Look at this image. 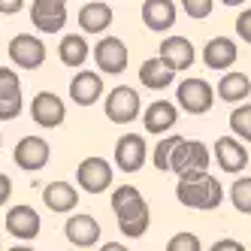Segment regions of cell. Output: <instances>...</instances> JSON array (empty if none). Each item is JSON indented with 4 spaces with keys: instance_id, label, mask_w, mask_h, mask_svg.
I'll use <instances>...</instances> for the list:
<instances>
[{
    "instance_id": "6da1fadb",
    "label": "cell",
    "mask_w": 251,
    "mask_h": 251,
    "mask_svg": "<svg viewBox=\"0 0 251 251\" xmlns=\"http://www.w3.org/2000/svg\"><path fill=\"white\" fill-rule=\"evenodd\" d=\"M112 212L118 218V230L130 239H139L149 230L151 221V209L142 200V194L136 185H121L112 191Z\"/></svg>"
},
{
    "instance_id": "7a4b0ae2",
    "label": "cell",
    "mask_w": 251,
    "mask_h": 251,
    "mask_svg": "<svg viewBox=\"0 0 251 251\" xmlns=\"http://www.w3.org/2000/svg\"><path fill=\"white\" fill-rule=\"evenodd\" d=\"M176 197L178 203L188 209H215L224 200V188L215 176L209 173H191L185 178H178L176 185Z\"/></svg>"
},
{
    "instance_id": "3957f363",
    "label": "cell",
    "mask_w": 251,
    "mask_h": 251,
    "mask_svg": "<svg viewBox=\"0 0 251 251\" xmlns=\"http://www.w3.org/2000/svg\"><path fill=\"white\" fill-rule=\"evenodd\" d=\"M209 149L203 146L200 139H182L173 151V160H170V173H176L178 178H185L191 173H206L209 167Z\"/></svg>"
},
{
    "instance_id": "277c9868",
    "label": "cell",
    "mask_w": 251,
    "mask_h": 251,
    "mask_svg": "<svg viewBox=\"0 0 251 251\" xmlns=\"http://www.w3.org/2000/svg\"><path fill=\"white\" fill-rule=\"evenodd\" d=\"M139 109H142L139 94L133 91V88H127V85L112 88L109 97H106V103H103V112H106V118H109L112 124H130V121H136Z\"/></svg>"
},
{
    "instance_id": "5b68a950",
    "label": "cell",
    "mask_w": 251,
    "mask_h": 251,
    "mask_svg": "<svg viewBox=\"0 0 251 251\" xmlns=\"http://www.w3.org/2000/svg\"><path fill=\"white\" fill-rule=\"evenodd\" d=\"M176 100L178 106H182L185 112L191 115H203L212 109V103H215V91H212V85L206 79H185L182 85L176 88Z\"/></svg>"
},
{
    "instance_id": "8992f818",
    "label": "cell",
    "mask_w": 251,
    "mask_h": 251,
    "mask_svg": "<svg viewBox=\"0 0 251 251\" xmlns=\"http://www.w3.org/2000/svg\"><path fill=\"white\" fill-rule=\"evenodd\" d=\"M76 182L88 194H103L112 185V167L106 164L103 157H85L76 170Z\"/></svg>"
},
{
    "instance_id": "52a82bcc",
    "label": "cell",
    "mask_w": 251,
    "mask_h": 251,
    "mask_svg": "<svg viewBox=\"0 0 251 251\" xmlns=\"http://www.w3.org/2000/svg\"><path fill=\"white\" fill-rule=\"evenodd\" d=\"M146 139L139 133H124L115 142V167L121 173H139L146 167Z\"/></svg>"
},
{
    "instance_id": "ba28073f",
    "label": "cell",
    "mask_w": 251,
    "mask_h": 251,
    "mask_svg": "<svg viewBox=\"0 0 251 251\" xmlns=\"http://www.w3.org/2000/svg\"><path fill=\"white\" fill-rule=\"evenodd\" d=\"M30 22L40 33H58L67 25V3H61V0H33Z\"/></svg>"
},
{
    "instance_id": "9c48e42d",
    "label": "cell",
    "mask_w": 251,
    "mask_h": 251,
    "mask_svg": "<svg viewBox=\"0 0 251 251\" xmlns=\"http://www.w3.org/2000/svg\"><path fill=\"white\" fill-rule=\"evenodd\" d=\"M94 61L106 76H118V73H124V67H127V46L118 37H103L94 46Z\"/></svg>"
},
{
    "instance_id": "30bf717a",
    "label": "cell",
    "mask_w": 251,
    "mask_h": 251,
    "mask_svg": "<svg viewBox=\"0 0 251 251\" xmlns=\"http://www.w3.org/2000/svg\"><path fill=\"white\" fill-rule=\"evenodd\" d=\"M9 61H15L22 70H37L46 61V46L40 37H30V33H19V37L9 40Z\"/></svg>"
},
{
    "instance_id": "8fae6325",
    "label": "cell",
    "mask_w": 251,
    "mask_h": 251,
    "mask_svg": "<svg viewBox=\"0 0 251 251\" xmlns=\"http://www.w3.org/2000/svg\"><path fill=\"white\" fill-rule=\"evenodd\" d=\"M12 157H15V164H19L22 170L37 173V170H43L49 164L51 149H49V142L43 136H25V139H19V146H15Z\"/></svg>"
},
{
    "instance_id": "7c38bea8",
    "label": "cell",
    "mask_w": 251,
    "mask_h": 251,
    "mask_svg": "<svg viewBox=\"0 0 251 251\" xmlns=\"http://www.w3.org/2000/svg\"><path fill=\"white\" fill-rule=\"evenodd\" d=\"M30 118L40 124V127H61L67 109H64V100L51 91H40L37 97L30 100Z\"/></svg>"
},
{
    "instance_id": "4fadbf2b",
    "label": "cell",
    "mask_w": 251,
    "mask_h": 251,
    "mask_svg": "<svg viewBox=\"0 0 251 251\" xmlns=\"http://www.w3.org/2000/svg\"><path fill=\"white\" fill-rule=\"evenodd\" d=\"M22 115V82L9 67H0V121Z\"/></svg>"
},
{
    "instance_id": "5bb4252c",
    "label": "cell",
    "mask_w": 251,
    "mask_h": 251,
    "mask_svg": "<svg viewBox=\"0 0 251 251\" xmlns=\"http://www.w3.org/2000/svg\"><path fill=\"white\" fill-rule=\"evenodd\" d=\"M194 43L188 37H167L164 43H160V51H157V58L164 61L173 73H182V70H188L194 64Z\"/></svg>"
},
{
    "instance_id": "9a60e30c",
    "label": "cell",
    "mask_w": 251,
    "mask_h": 251,
    "mask_svg": "<svg viewBox=\"0 0 251 251\" xmlns=\"http://www.w3.org/2000/svg\"><path fill=\"white\" fill-rule=\"evenodd\" d=\"M40 227L43 221H40L37 209H30V206H12L6 212V230L15 239H33L40 233Z\"/></svg>"
},
{
    "instance_id": "2e32d148",
    "label": "cell",
    "mask_w": 251,
    "mask_h": 251,
    "mask_svg": "<svg viewBox=\"0 0 251 251\" xmlns=\"http://www.w3.org/2000/svg\"><path fill=\"white\" fill-rule=\"evenodd\" d=\"M103 94V79L91 70H79L70 82V100L79 103V106H94Z\"/></svg>"
},
{
    "instance_id": "e0dca14e",
    "label": "cell",
    "mask_w": 251,
    "mask_h": 251,
    "mask_svg": "<svg viewBox=\"0 0 251 251\" xmlns=\"http://www.w3.org/2000/svg\"><path fill=\"white\" fill-rule=\"evenodd\" d=\"M215 160H218V167L224 173H242L245 164H248V151L239 139L233 136H221L215 142Z\"/></svg>"
},
{
    "instance_id": "ac0fdd59",
    "label": "cell",
    "mask_w": 251,
    "mask_h": 251,
    "mask_svg": "<svg viewBox=\"0 0 251 251\" xmlns=\"http://www.w3.org/2000/svg\"><path fill=\"white\" fill-rule=\"evenodd\" d=\"M64 233L76 248H91L100 239V224H97V218H91V215H73V218L67 221Z\"/></svg>"
},
{
    "instance_id": "d6986e66",
    "label": "cell",
    "mask_w": 251,
    "mask_h": 251,
    "mask_svg": "<svg viewBox=\"0 0 251 251\" xmlns=\"http://www.w3.org/2000/svg\"><path fill=\"white\" fill-rule=\"evenodd\" d=\"M203 64L209 70H224L236 64V43L227 40V37H215L203 46Z\"/></svg>"
},
{
    "instance_id": "ffe728a7",
    "label": "cell",
    "mask_w": 251,
    "mask_h": 251,
    "mask_svg": "<svg viewBox=\"0 0 251 251\" xmlns=\"http://www.w3.org/2000/svg\"><path fill=\"white\" fill-rule=\"evenodd\" d=\"M142 22L154 33L170 30L176 22V3H170V0H146L142 3Z\"/></svg>"
},
{
    "instance_id": "44dd1931",
    "label": "cell",
    "mask_w": 251,
    "mask_h": 251,
    "mask_svg": "<svg viewBox=\"0 0 251 251\" xmlns=\"http://www.w3.org/2000/svg\"><path fill=\"white\" fill-rule=\"evenodd\" d=\"M176 118H178V109H176V103H170V100L151 103L149 109H146V115H142L149 133H167L173 124H176Z\"/></svg>"
},
{
    "instance_id": "7402d4cb",
    "label": "cell",
    "mask_w": 251,
    "mask_h": 251,
    "mask_svg": "<svg viewBox=\"0 0 251 251\" xmlns=\"http://www.w3.org/2000/svg\"><path fill=\"white\" fill-rule=\"evenodd\" d=\"M43 203L51 212H70L79 203V194H76V188L70 182H49L46 191H43Z\"/></svg>"
},
{
    "instance_id": "603a6c76",
    "label": "cell",
    "mask_w": 251,
    "mask_h": 251,
    "mask_svg": "<svg viewBox=\"0 0 251 251\" xmlns=\"http://www.w3.org/2000/svg\"><path fill=\"white\" fill-rule=\"evenodd\" d=\"M112 25V6L109 3H85L79 9V27L85 33H103Z\"/></svg>"
},
{
    "instance_id": "cb8c5ba5",
    "label": "cell",
    "mask_w": 251,
    "mask_h": 251,
    "mask_svg": "<svg viewBox=\"0 0 251 251\" xmlns=\"http://www.w3.org/2000/svg\"><path fill=\"white\" fill-rule=\"evenodd\" d=\"M173 79H176V73L160 58H149V61H142V67H139V82L146 88H154V91L170 88Z\"/></svg>"
},
{
    "instance_id": "d4e9b609",
    "label": "cell",
    "mask_w": 251,
    "mask_h": 251,
    "mask_svg": "<svg viewBox=\"0 0 251 251\" xmlns=\"http://www.w3.org/2000/svg\"><path fill=\"white\" fill-rule=\"evenodd\" d=\"M215 94H218L224 103H242L251 94V79L245 73H224Z\"/></svg>"
},
{
    "instance_id": "484cf974",
    "label": "cell",
    "mask_w": 251,
    "mask_h": 251,
    "mask_svg": "<svg viewBox=\"0 0 251 251\" xmlns=\"http://www.w3.org/2000/svg\"><path fill=\"white\" fill-rule=\"evenodd\" d=\"M58 55H61V61L67 67H82L88 61V43H85V37H79V33H67V37L61 40Z\"/></svg>"
},
{
    "instance_id": "4316f807",
    "label": "cell",
    "mask_w": 251,
    "mask_h": 251,
    "mask_svg": "<svg viewBox=\"0 0 251 251\" xmlns=\"http://www.w3.org/2000/svg\"><path fill=\"white\" fill-rule=\"evenodd\" d=\"M230 200L242 215H251V176H239L230 188Z\"/></svg>"
},
{
    "instance_id": "83f0119b",
    "label": "cell",
    "mask_w": 251,
    "mask_h": 251,
    "mask_svg": "<svg viewBox=\"0 0 251 251\" xmlns=\"http://www.w3.org/2000/svg\"><path fill=\"white\" fill-rule=\"evenodd\" d=\"M182 139H185V136H167V139H160L157 146H154V157H151V164H154L160 173H170L173 151H176V146H178Z\"/></svg>"
},
{
    "instance_id": "f1b7e54d",
    "label": "cell",
    "mask_w": 251,
    "mask_h": 251,
    "mask_svg": "<svg viewBox=\"0 0 251 251\" xmlns=\"http://www.w3.org/2000/svg\"><path fill=\"white\" fill-rule=\"evenodd\" d=\"M230 130L236 133L239 139L251 142V103H242L239 109L230 112Z\"/></svg>"
},
{
    "instance_id": "f546056e",
    "label": "cell",
    "mask_w": 251,
    "mask_h": 251,
    "mask_svg": "<svg viewBox=\"0 0 251 251\" xmlns=\"http://www.w3.org/2000/svg\"><path fill=\"white\" fill-rule=\"evenodd\" d=\"M167 251H203V248H200V239H197L194 233L182 230V233H176V236L167 242Z\"/></svg>"
},
{
    "instance_id": "4dcf8cb0",
    "label": "cell",
    "mask_w": 251,
    "mask_h": 251,
    "mask_svg": "<svg viewBox=\"0 0 251 251\" xmlns=\"http://www.w3.org/2000/svg\"><path fill=\"white\" fill-rule=\"evenodd\" d=\"M182 9L191 15V19H206V15L212 12V0H185Z\"/></svg>"
},
{
    "instance_id": "1f68e13d",
    "label": "cell",
    "mask_w": 251,
    "mask_h": 251,
    "mask_svg": "<svg viewBox=\"0 0 251 251\" xmlns=\"http://www.w3.org/2000/svg\"><path fill=\"white\" fill-rule=\"evenodd\" d=\"M236 33H239L245 43H251V6H245V9L239 12V19H236Z\"/></svg>"
},
{
    "instance_id": "d6a6232c",
    "label": "cell",
    "mask_w": 251,
    "mask_h": 251,
    "mask_svg": "<svg viewBox=\"0 0 251 251\" xmlns=\"http://www.w3.org/2000/svg\"><path fill=\"white\" fill-rule=\"evenodd\" d=\"M209 251H245V245H242V242H236V239H218Z\"/></svg>"
},
{
    "instance_id": "836d02e7",
    "label": "cell",
    "mask_w": 251,
    "mask_h": 251,
    "mask_svg": "<svg viewBox=\"0 0 251 251\" xmlns=\"http://www.w3.org/2000/svg\"><path fill=\"white\" fill-rule=\"evenodd\" d=\"M9 194H12V178L6 173H0V206L9 200Z\"/></svg>"
},
{
    "instance_id": "e575fe53",
    "label": "cell",
    "mask_w": 251,
    "mask_h": 251,
    "mask_svg": "<svg viewBox=\"0 0 251 251\" xmlns=\"http://www.w3.org/2000/svg\"><path fill=\"white\" fill-rule=\"evenodd\" d=\"M25 3H22V0H9V3H6V0H0V12H6V15H12V12H19Z\"/></svg>"
},
{
    "instance_id": "d590c367",
    "label": "cell",
    "mask_w": 251,
    "mask_h": 251,
    "mask_svg": "<svg viewBox=\"0 0 251 251\" xmlns=\"http://www.w3.org/2000/svg\"><path fill=\"white\" fill-rule=\"evenodd\" d=\"M100 251H127V245H121V242H103Z\"/></svg>"
},
{
    "instance_id": "8d00e7d4",
    "label": "cell",
    "mask_w": 251,
    "mask_h": 251,
    "mask_svg": "<svg viewBox=\"0 0 251 251\" xmlns=\"http://www.w3.org/2000/svg\"><path fill=\"white\" fill-rule=\"evenodd\" d=\"M9 251H33V248H27V245H15V248H9Z\"/></svg>"
}]
</instances>
